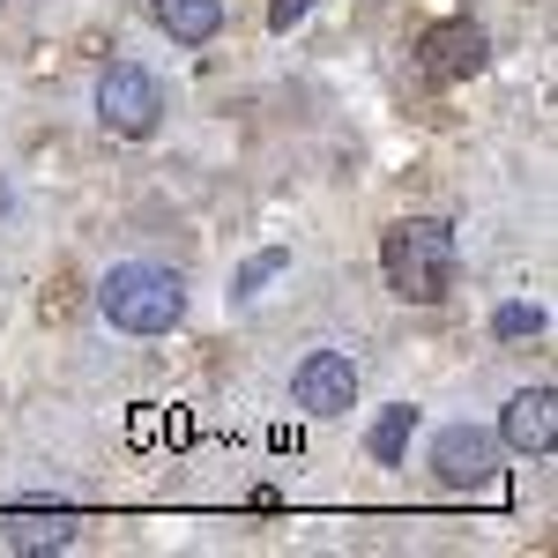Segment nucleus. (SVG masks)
Masks as SVG:
<instances>
[{"mask_svg": "<svg viewBox=\"0 0 558 558\" xmlns=\"http://www.w3.org/2000/svg\"><path fill=\"white\" fill-rule=\"evenodd\" d=\"M454 268H462V246H454V223L439 216H402L380 239V276L402 305H439L454 291Z\"/></svg>", "mask_w": 558, "mask_h": 558, "instance_id": "1", "label": "nucleus"}, {"mask_svg": "<svg viewBox=\"0 0 558 558\" xmlns=\"http://www.w3.org/2000/svg\"><path fill=\"white\" fill-rule=\"evenodd\" d=\"M97 313L120 336H172L179 320H186V283H179V268H165V260H120L97 283Z\"/></svg>", "mask_w": 558, "mask_h": 558, "instance_id": "2", "label": "nucleus"}, {"mask_svg": "<svg viewBox=\"0 0 558 558\" xmlns=\"http://www.w3.org/2000/svg\"><path fill=\"white\" fill-rule=\"evenodd\" d=\"M97 120L120 142H149V134L165 128V83L149 68H134V60H112L97 75Z\"/></svg>", "mask_w": 558, "mask_h": 558, "instance_id": "3", "label": "nucleus"}, {"mask_svg": "<svg viewBox=\"0 0 558 558\" xmlns=\"http://www.w3.org/2000/svg\"><path fill=\"white\" fill-rule=\"evenodd\" d=\"M291 402L305 417H350L357 410V357L350 350H313L291 373Z\"/></svg>", "mask_w": 558, "mask_h": 558, "instance_id": "4", "label": "nucleus"}, {"mask_svg": "<svg viewBox=\"0 0 558 558\" xmlns=\"http://www.w3.org/2000/svg\"><path fill=\"white\" fill-rule=\"evenodd\" d=\"M484 60H492V38L476 31L470 15H447V23H432L425 38H417V68H425V83H470Z\"/></svg>", "mask_w": 558, "mask_h": 558, "instance_id": "5", "label": "nucleus"}, {"mask_svg": "<svg viewBox=\"0 0 558 558\" xmlns=\"http://www.w3.org/2000/svg\"><path fill=\"white\" fill-rule=\"evenodd\" d=\"M432 476L447 484V492H484L492 476H499V439L476 425H447L432 439Z\"/></svg>", "mask_w": 558, "mask_h": 558, "instance_id": "6", "label": "nucleus"}, {"mask_svg": "<svg viewBox=\"0 0 558 558\" xmlns=\"http://www.w3.org/2000/svg\"><path fill=\"white\" fill-rule=\"evenodd\" d=\"M499 439L514 454H551L558 447V395L551 387H521L514 402H507V417H499Z\"/></svg>", "mask_w": 558, "mask_h": 558, "instance_id": "7", "label": "nucleus"}, {"mask_svg": "<svg viewBox=\"0 0 558 558\" xmlns=\"http://www.w3.org/2000/svg\"><path fill=\"white\" fill-rule=\"evenodd\" d=\"M149 15L172 45H209L223 31V0H149Z\"/></svg>", "mask_w": 558, "mask_h": 558, "instance_id": "8", "label": "nucleus"}, {"mask_svg": "<svg viewBox=\"0 0 558 558\" xmlns=\"http://www.w3.org/2000/svg\"><path fill=\"white\" fill-rule=\"evenodd\" d=\"M410 432H417V410H410V402H387L380 417H373V432H365V454H373L380 470H395V462L410 454Z\"/></svg>", "mask_w": 558, "mask_h": 558, "instance_id": "9", "label": "nucleus"}, {"mask_svg": "<svg viewBox=\"0 0 558 558\" xmlns=\"http://www.w3.org/2000/svg\"><path fill=\"white\" fill-rule=\"evenodd\" d=\"M8 544L15 551H68L75 529H68V514H15L8 521Z\"/></svg>", "mask_w": 558, "mask_h": 558, "instance_id": "10", "label": "nucleus"}, {"mask_svg": "<svg viewBox=\"0 0 558 558\" xmlns=\"http://www.w3.org/2000/svg\"><path fill=\"white\" fill-rule=\"evenodd\" d=\"M283 268H291V254H283V246L254 254L246 268H239V276H231V305H254V299H260V283H268V276H283Z\"/></svg>", "mask_w": 558, "mask_h": 558, "instance_id": "11", "label": "nucleus"}, {"mask_svg": "<svg viewBox=\"0 0 558 558\" xmlns=\"http://www.w3.org/2000/svg\"><path fill=\"white\" fill-rule=\"evenodd\" d=\"M492 328H499V336H536V328H544V313H536V305H499V320H492Z\"/></svg>", "mask_w": 558, "mask_h": 558, "instance_id": "12", "label": "nucleus"}, {"mask_svg": "<svg viewBox=\"0 0 558 558\" xmlns=\"http://www.w3.org/2000/svg\"><path fill=\"white\" fill-rule=\"evenodd\" d=\"M305 15H313V0H268V31L283 38V31H299Z\"/></svg>", "mask_w": 558, "mask_h": 558, "instance_id": "13", "label": "nucleus"}]
</instances>
